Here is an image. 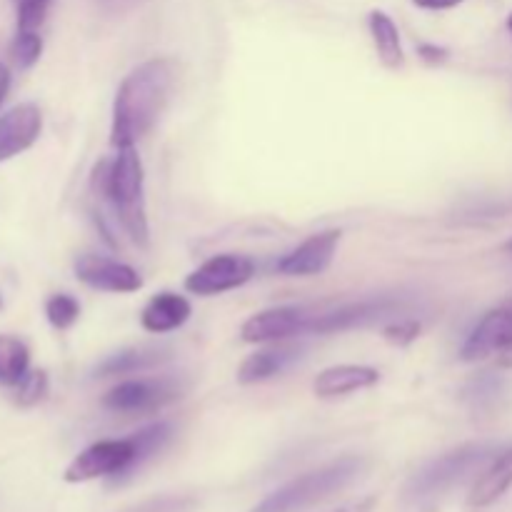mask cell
Returning <instances> with one entry per match:
<instances>
[{
  "label": "cell",
  "instance_id": "1",
  "mask_svg": "<svg viewBox=\"0 0 512 512\" xmlns=\"http://www.w3.org/2000/svg\"><path fill=\"white\" fill-rule=\"evenodd\" d=\"M175 83L178 63L173 58H150L130 70L115 93L110 143L115 148H135L163 115Z\"/></svg>",
  "mask_w": 512,
  "mask_h": 512
},
{
  "label": "cell",
  "instance_id": "12",
  "mask_svg": "<svg viewBox=\"0 0 512 512\" xmlns=\"http://www.w3.org/2000/svg\"><path fill=\"white\" fill-rule=\"evenodd\" d=\"M43 130V113L35 103L13 105L0 115V163L33 148Z\"/></svg>",
  "mask_w": 512,
  "mask_h": 512
},
{
  "label": "cell",
  "instance_id": "2",
  "mask_svg": "<svg viewBox=\"0 0 512 512\" xmlns=\"http://www.w3.org/2000/svg\"><path fill=\"white\" fill-rule=\"evenodd\" d=\"M93 188L110 200L125 233L140 248H148L150 228L148 210H145V173L143 160L135 153V148H118L115 160L100 163L93 170Z\"/></svg>",
  "mask_w": 512,
  "mask_h": 512
},
{
  "label": "cell",
  "instance_id": "21",
  "mask_svg": "<svg viewBox=\"0 0 512 512\" xmlns=\"http://www.w3.org/2000/svg\"><path fill=\"white\" fill-rule=\"evenodd\" d=\"M45 318H48V323L58 330L73 328L75 320L80 318V303L73 295H53V298H48V303H45Z\"/></svg>",
  "mask_w": 512,
  "mask_h": 512
},
{
  "label": "cell",
  "instance_id": "22",
  "mask_svg": "<svg viewBox=\"0 0 512 512\" xmlns=\"http://www.w3.org/2000/svg\"><path fill=\"white\" fill-rule=\"evenodd\" d=\"M13 398L20 408H33L48 395V375L43 370H28L23 380L13 388Z\"/></svg>",
  "mask_w": 512,
  "mask_h": 512
},
{
  "label": "cell",
  "instance_id": "10",
  "mask_svg": "<svg viewBox=\"0 0 512 512\" xmlns=\"http://www.w3.org/2000/svg\"><path fill=\"white\" fill-rule=\"evenodd\" d=\"M75 275L80 283L103 293H135L143 288V278L130 265L95 253H83L75 260Z\"/></svg>",
  "mask_w": 512,
  "mask_h": 512
},
{
  "label": "cell",
  "instance_id": "13",
  "mask_svg": "<svg viewBox=\"0 0 512 512\" xmlns=\"http://www.w3.org/2000/svg\"><path fill=\"white\" fill-rule=\"evenodd\" d=\"M510 343H512V310L508 305H503V308L498 310H490V313L475 325V330L463 343L460 358H463L465 363H478V360L490 358V355H500Z\"/></svg>",
  "mask_w": 512,
  "mask_h": 512
},
{
  "label": "cell",
  "instance_id": "36",
  "mask_svg": "<svg viewBox=\"0 0 512 512\" xmlns=\"http://www.w3.org/2000/svg\"><path fill=\"white\" fill-rule=\"evenodd\" d=\"M0 308H3V300H0Z\"/></svg>",
  "mask_w": 512,
  "mask_h": 512
},
{
  "label": "cell",
  "instance_id": "35",
  "mask_svg": "<svg viewBox=\"0 0 512 512\" xmlns=\"http://www.w3.org/2000/svg\"><path fill=\"white\" fill-rule=\"evenodd\" d=\"M508 250H512V240H510V243H508Z\"/></svg>",
  "mask_w": 512,
  "mask_h": 512
},
{
  "label": "cell",
  "instance_id": "20",
  "mask_svg": "<svg viewBox=\"0 0 512 512\" xmlns=\"http://www.w3.org/2000/svg\"><path fill=\"white\" fill-rule=\"evenodd\" d=\"M30 370V350L15 335H0V385L15 388Z\"/></svg>",
  "mask_w": 512,
  "mask_h": 512
},
{
  "label": "cell",
  "instance_id": "4",
  "mask_svg": "<svg viewBox=\"0 0 512 512\" xmlns=\"http://www.w3.org/2000/svg\"><path fill=\"white\" fill-rule=\"evenodd\" d=\"M498 455V448L490 443H468L458 450H450L443 458L433 460L415 475L410 485V495L415 500H433L438 495L448 493L455 485L465 483L475 473L485 470V465Z\"/></svg>",
  "mask_w": 512,
  "mask_h": 512
},
{
  "label": "cell",
  "instance_id": "17",
  "mask_svg": "<svg viewBox=\"0 0 512 512\" xmlns=\"http://www.w3.org/2000/svg\"><path fill=\"white\" fill-rule=\"evenodd\" d=\"M512 488V448L500 450L470 490V508H488Z\"/></svg>",
  "mask_w": 512,
  "mask_h": 512
},
{
  "label": "cell",
  "instance_id": "34",
  "mask_svg": "<svg viewBox=\"0 0 512 512\" xmlns=\"http://www.w3.org/2000/svg\"><path fill=\"white\" fill-rule=\"evenodd\" d=\"M505 305H508V308H510V310H512V300H510V303H505Z\"/></svg>",
  "mask_w": 512,
  "mask_h": 512
},
{
  "label": "cell",
  "instance_id": "3",
  "mask_svg": "<svg viewBox=\"0 0 512 512\" xmlns=\"http://www.w3.org/2000/svg\"><path fill=\"white\" fill-rule=\"evenodd\" d=\"M363 470L365 460L348 455V458H340L335 463L313 470V473L290 480L288 485L275 490L273 495H268L263 503L255 505L250 512H303L353 483Z\"/></svg>",
  "mask_w": 512,
  "mask_h": 512
},
{
  "label": "cell",
  "instance_id": "29",
  "mask_svg": "<svg viewBox=\"0 0 512 512\" xmlns=\"http://www.w3.org/2000/svg\"><path fill=\"white\" fill-rule=\"evenodd\" d=\"M373 508H375V498H363L358 500V503L343 505V508L335 512H373Z\"/></svg>",
  "mask_w": 512,
  "mask_h": 512
},
{
  "label": "cell",
  "instance_id": "6",
  "mask_svg": "<svg viewBox=\"0 0 512 512\" xmlns=\"http://www.w3.org/2000/svg\"><path fill=\"white\" fill-rule=\"evenodd\" d=\"M180 398V385L168 378L125 380L103 395V405L113 413H153Z\"/></svg>",
  "mask_w": 512,
  "mask_h": 512
},
{
  "label": "cell",
  "instance_id": "31",
  "mask_svg": "<svg viewBox=\"0 0 512 512\" xmlns=\"http://www.w3.org/2000/svg\"><path fill=\"white\" fill-rule=\"evenodd\" d=\"M498 365H500V368H508V370H512V343L508 345V348L503 350V353L498 355Z\"/></svg>",
  "mask_w": 512,
  "mask_h": 512
},
{
  "label": "cell",
  "instance_id": "7",
  "mask_svg": "<svg viewBox=\"0 0 512 512\" xmlns=\"http://www.w3.org/2000/svg\"><path fill=\"white\" fill-rule=\"evenodd\" d=\"M255 275V263L245 255L223 253L205 260L200 268L185 278V290L193 295H220L228 290L240 288Z\"/></svg>",
  "mask_w": 512,
  "mask_h": 512
},
{
  "label": "cell",
  "instance_id": "9",
  "mask_svg": "<svg viewBox=\"0 0 512 512\" xmlns=\"http://www.w3.org/2000/svg\"><path fill=\"white\" fill-rule=\"evenodd\" d=\"M403 305L398 300L390 298H378V300H360V303L343 305L338 310H330L325 315H313L308 325V333L313 335H333V333H345V330L365 328V325L380 323V320H388L390 315L400 313Z\"/></svg>",
  "mask_w": 512,
  "mask_h": 512
},
{
  "label": "cell",
  "instance_id": "14",
  "mask_svg": "<svg viewBox=\"0 0 512 512\" xmlns=\"http://www.w3.org/2000/svg\"><path fill=\"white\" fill-rule=\"evenodd\" d=\"M380 373L370 365H333L325 368L323 373L315 378L313 393L323 400L345 398L358 390H368L378 385Z\"/></svg>",
  "mask_w": 512,
  "mask_h": 512
},
{
  "label": "cell",
  "instance_id": "23",
  "mask_svg": "<svg viewBox=\"0 0 512 512\" xmlns=\"http://www.w3.org/2000/svg\"><path fill=\"white\" fill-rule=\"evenodd\" d=\"M43 53V38L38 30H18L13 43V58L20 68H33Z\"/></svg>",
  "mask_w": 512,
  "mask_h": 512
},
{
  "label": "cell",
  "instance_id": "24",
  "mask_svg": "<svg viewBox=\"0 0 512 512\" xmlns=\"http://www.w3.org/2000/svg\"><path fill=\"white\" fill-rule=\"evenodd\" d=\"M195 500L185 498V495H163V498L145 500V503L133 505V508L123 512H190L195 510Z\"/></svg>",
  "mask_w": 512,
  "mask_h": 512
},
{
  "label": "cell",
  "instance_id": "16",
  "mask_svg": "<svg viewBox=\"0 0 512 512\" xmlns=\"http://www.w3.org/2000/svg\"><path fill=\"white\" fill-rule=\"evenodd\" d=\"M190 313H193V308H190L188 298L178 293H158L148 300V305L140 313V325L153 335L173 333L188 323Z\"/></svg>",
  "mask_w": 512,
  "mask_h": 512
},
{
  "label": "cell",
  "instance_id": "26",
  "mask_svg": "<svg viewBox=\"0 0 512 512\" xmlns=\"http://www.w3.org/2000/svg\"><path fill=\"white\" fill-rule=\"evenodd\" d=\"M385 340L393 345H398V348H405V345L415 343L420 335V323L413 318H405V320H395V323H390L388 328L383 330Z\"/></svg>",
  "mask_w": 512,
  "mask_h": 512
},
{
  "label": "cell",
  "instance_id": "11",
  "mask_svg": "<svg viewBox=\"0 0 512 512\" xmlns=\"http://www.w3.org/2000/svg\"><path fill=\"white\" fill-rule=\"evenodd\" d=\"M340 243V230H323V233H315L310 238H305L303 243L295 250H290L288 255L278 260V273L288 275V278H310V275H320L330 268L335 258V250Z\"/></svg>",
  "mask_w": 512,
  "mask_h": 512
},
{
  "label": "cell",
  "instance_id": "27",
  "mask_svg": "<svg viewBox=\"0 0 512 512\" xmlns=\"http://www.w3.org/2000/svg\"><path fill=\"white\" fill-rule=\"evenodd\" d=\"M418 55H420V58H423L428 65H440V63H445V60H448L450 50L443 48V45L423 43V45H420V48H418Z\"/></svg>",
  "mask_w": 512,
  "mask_h": 512
},
{
  "label": "cell",
  "instance_id": "32",
  "mask_svg": "<svg viewBox=\"0 0 512 512\" xmlns=\"http://www.w3.org/2000/svg\"><path fill=\"white\" fill-rule=\"evenodd\" d=\"M113 3H120V5H133V3H140V0H113Z\"/></svg>",
  "mask_w": 512,
  "mask_h": 512
},
{
  "label": "cell",
  "instance_id": "25",
  "mask_svg": "<svg viewBox=\"0 0 512 512\" xmlns=\"http://www.w3.org/2000/svg\"><path fill=\"white\" fill-rule=\"evenodd\" d=\"M53 0H18V30H38Z\"/></svg>",
  "mask_w": 512,
  "mask_h": 512
},
{
  "label": "cell",
  "instance_id": "30",
  "mask_svg": "<svg viewBox=\"0 0 512 512\" xmlns=\"http://www.w3.org/2000/svg\"><path fill=\"white\" fill-rule=\"evenodd\" d=\"M8 90H10V70L5 65H0V105L5 103L8 98Z\"/></svg>",
  "mask_w": 512,
  "mask_h": 512
},
{
  "label": "cell",
  "instance_id": "18",
  "mask_svg": "<svg viewBox=\"0 0 512 512\" xmlns=\"http://www.w3.org/2000/svg\"><path fill=\"white\" fill-rule=\"evenodd\" d=\"M368 28L373 35L375 50H378V58L385 68L398 70L405 63L403 43H400V30L395 25V20L390 18L383 10H373L368 15Z\"/></svg>",
  "mask_w": 512,
  "mask_h": 512
},
{
  "label": "cell",
  "instance_id": "19",
  "mask_svg": "<svg viewBox=\"0 0 512 512\" xmlns=\"http://www.w3.org/2000/svg\"><path fill=\"white\" fill-rule=\"evenodd\" d=\"M163 358H165L163 350L145 348V345H140V348H128V350H120V353L110 355L108 360H103V363L98 365L95 375H98V378L133 375V373H140V370L153 368V365H158Z\"/></svg>",
  "mask_w": 512,
  "mask_h": 512
},
{
  "label": "cell",
  "instance_id": "8",
  "mask_svg": "<svg viewBox=\"0 0 512 512\" xmlns=\"http://www.w3.org/2000/svg\"><path fill=\"white\" fill-rule=\"evenodd\" d=\"M310 320H313V315L300 308H270L250 315L240 328V338L250 345L285 343L295 335L308 333Z\"/></svg>",
  "mask_w": 512,
  "mask_h": 512
},
{
  "label": "cell",
  "instance_id": "5",
  "mask_svg": "<svg viewBox=\"0 0 512 512\" xmlns=\"http://www.w3.org/2000/svg\"><path fill=\"white\" fill-rule=\"evenodd\" d=\"M140 468L138 443L133 438L100 440L88 445L65 470V483H88L98 478H123Z\"/></svg>",
  "mask_w": 512,
  "mask_h": 512
},
{
  "label": "cell",
  "instance_id": "15",
  "mask_svg": "<svg viewBox=\"0 0 512 512\" xmlns=\"http://www.w3.org/2000/svg\"><path fill=\"white\" fill-rule=\"evenodd\" d=\"M300 355H303V350H300L298 345L270 343V348L258 350V353L248 355V358L243 360V365L238 368V383L240 385L265 383V380L285 373L293 363H298Z\"/></svg>",
  "mask_w": 512,
  "mask_h": 512
},
{
  "label": "cell",
  "instance_id": "33",
  "mask_svg": "<svg viewBox=\"0 0 512 512\" xmlns=\"http://www.w3.org/2000/svg\"><path fill=\"white\" fill-rule=\"evenodd\" d=\"M508 30H510V35H512V13L508 15Z\"/></svg>",
  "mask_w": 512,
  "mask_h": 512
},
{
  "label": "cell",
  "instance_id": "28",
  "mask_svg": "<svg viewBox=\"0 0 512 512\" xmlns=\"http://www.w3.org/2000/svg\"><path fill=\"white\" fill-rule=\"evenodd\" d=\"M463 3L465 0H413L420 10H453Z\"/></svg>",
  "mask_w": 512,
  "mask_h": 512
}]
</instances>
